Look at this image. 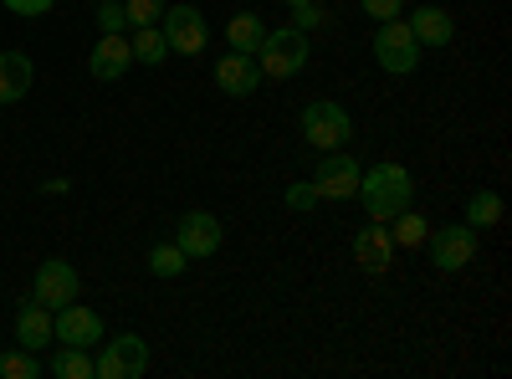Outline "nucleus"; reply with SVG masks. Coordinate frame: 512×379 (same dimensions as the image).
Instances as JSON below:
<instances>
[{
    "instance_id": "obj_1",
    "label": "nucleus",
    "mask_w": 512,
    "mask_h": 379,
    "mask_svg": "<svg viewBox=\"0 0 512 379\" xmlns=\"http://www.w3.org/2000/svg\"><path fill=\"white\" fill-rule=\"evenodd\" d=\"M354 195H359L369 221H395L400 210L415 205V175L405 170V164H395V159H379V164H369V170H359V190Z\"/></svg>"
},
{
    "instance_id": "obj_2",
    "label": "nucleus",
    "mask_w": 512,
    "mask_h": 379,
    "mask_svg": "<svg viewBox=\"0 0 512 379\" xmlns=\"http://www.w3.org/2000/svg\"><path fill=\"white\" fill-rule=\"evenodd\" d=\"M256 67H262V77H272V82H292L308 67V31H297V26L267 31L262 47H256Z\"/></svg>"
},
{
    "instance_id": "obj_3",
    "label": "nucleus",
    "mask_w": 512,
    "mask_h": 379,
    "mask_svg": "<svg viewBox=\"0 0 512 379\" xmlns=\"http://www.w3.org/2000/svg\"><path fill=\"white\" fill-rule=\"evenodd\" d=\"M297 123H303V139H308L318 154L344 149V144L354 139V118H349V108H344V103H333V98H313Z\"/></svg>"
},
{
    "instance_id": "obj_4",
    "label": "nucleus",
    "mask_w": 512,
    "mask_h": 379,
    "mask_svg": "<svg viewBox=\"0 0 512 379\" xmlns=\"http://www.w3.org/2000/svg\"><path fill=\"white\" fill-rule=\"evenodd\" d=\"M420 57H425V47L410 36L405 16L379 21V31H374V62L384 72H390V77H410V72H420Z\"/></svg>"
},
{
    "instance_id": "obj_5",
    "label": "nucleus",
    "mask_w": 512,
    "mask_h": 379,
    "mask_svg": "<svg viewBox=\"0 0 512 379\" xmlns=\"http://www.w3.org/2000/svg\"><path fill=\"white\" fill-rule=\"evenodd\" d=\"M93 374L98 379H144L149 374V344L139 333H113V339L98 344Z\"/></svg>"
},
{
    "instance_id": "obj_6",
    "label": "nucleus",
    "mask_w": 512,
    "mask_h": 379,
    "mask_svg": "<svg viewBox=\"0 0 512 379\" xmlns=\"http://www.w3.org/2000/svg\"><path fill=\"white\" fill-rule=\"evenodd\" d=\"M77 292H82V277H77V267L72 262H62V257H47L36 267V277H31V303H41V308H67V303H77Z\"/></svg>"
},
{
    "instance_id": "obj_7",
    "label": "nucleus",
    "mask_w": 512,
    "mask_h": 379,
    "mask_svg": "<svg viewBox=\"0 0 512 379\" xmlns=\"http://www.w3.org/2000/svg\"><path fill=\"white\" fill-rule=\"evenodd\" d=\"M159 31L169 41V52H180V57H200L210 47V26H205V16L195 6H164Z\"/></svg>"
},
{
    "instance_id": "obj_8",
    "label": "nucleus",
    "mask_w": 512,
    "mask_h": 379,
    "mask_svg": "<svg viewBox=\"0 0 512 379\" xmlns=\"http://www.w3.org/2000/svg\"><path fill=\"white\" fill-rule=\"evenodd\" d=\"M221 241H226V231H221V221L210 216V210H185V216L175 221V246L185 251L190 262L216 257V251H221Z\"/></svg>"
},
{
    "instance_id": "obj_9",
    "label": "nucleus",
    "mask_w": 512,
    "mask_h": 379,
    "mask_svg": "<svg viewBox=\"0 0 512 379\" xmlns=\"http://www.w3.org/2000/svg\"><path fill=\"white\" fill-rule=\"evenodd\" d=\"M52 339L57 344H72V349H98L108 339V328H103V313L93 308H82V303H67L52 313Z\"/></svg>"
},
{
    "instance_id": "obj_10",
    "label": "nucleus",
    "mask_w": 512,
    "mask_h": 379,
    "mask_svg": "<svg viewBox=\"0 0 512 379\" xmlns=\"http://www.w3.org/2000/svg\"><path fill=\"white\" fill-rule=\"evenodd\" d=\"M425 246H431V267L436 272H461L466 262L477 257V231L466 226V221H456V226L431 231V236H425Z\"/></svg>"
},
{
    "instance_id": "obj_11",
    "label": "nucleus",
    "mask_w": 512,
    "mask_h": 379,
    "mask_svg": "<svg viewBox=\"0 0 512 379\" xmlns=\"http://www.w3.org/2000/svg\"><path fill=\"white\" fill-rule=\"evenodd\" d=\"M313 190H318V200H354V190H359V159L344 154V149H328L318 159Z\"/></svg>"
},
{
    "instance_id": "obj_12",
    "label": "nucleus",
    "mask_w": 512,
    "mask_h": 379,
    "mask_svg": "<svg viewBox=\"0 0 512 379\" xmlns=\"http://www.w3.org/2000/svg\"><path fill=\"white\" fill-rule=\"evenodd\" d=\"M354 262H359L369 277L390 272V262H395V236H390V221H369V226H359V236H354Z\"/></svg>"
},
{
    "instance_id": "obj_13",
    "label": "nucleus",
    "mask_w": 512,
    "mask_h": 379,
    "mask_svg": "<svg viewBox=\"0 0 512 379\" xmlns=\"http://www.w3.org/2000/svg\"><path fill=\"white\" fill-rule=\"evenodd\" d=\"M134 67V47H128V31H113V36H98V47L88 52V72L93 82H118Z\"/></svg>"
},
{
    "instance_id": "obj_14",
    "label": "nucleus",
    "mask_w": 512,
    "mask_h": 379,
    "mask_svg": "<svg viewBox=\"0 0 512 379\" xmlns=\"http://www.w3.org/2000/svg\"><path fill=\"white\" fill-rule=\"evenodd\" d=\"M262 82H267L262 67H256V57H246V52H226V57L216 62V88H221L226 98H251Z\"/></svg>"
},
{
    "instance_id": "obj_15",
    "label": "nucleus",
    "mask_w": 512,
    "mask_h": 379,
    "mask_svg": "<svg viewBox=\"0 0 512 379\" xmlns=\"http://www.w3.org/2000/svg\"><path fill=\"white\" fill-rule=\"evenodd\" d=\"M405 26H410V36L420 41L425 52H431V47H451V36H456V21H451V11H441V6H415V11L405 16Z\"/></svg>"
},
{
    "instance_id": "obj_16",
    "label": "nucleus",
    "mask_w": 512,
    "mask_h": 379,
    "mask_svg": "<svg viewBox=\"0 0 512 379\" xmlns=\"http://www.w3.org/2000/svg\"><path fill=\"white\" fill-rule=\"evenodd\" d=\"M31 77H36V67L26 52H0V108L21 103L31 93Z\"/></svg>"
},
{
    "instance_id": "obj_17",
    "label": "nucleus",
    "mask_w": 512,
    "mask_h": 379,
    "mask_svg": "<svg viewBox=\"0 0 512 379\" xmlns=\"http://www.w3.org/2000/svg\"><path fill=\"white\" fill-rule=\"evenodd\" d=\"M16 344L21 349H47V344H57L52 339V308H41V303H26L21 313H16Z\"/></svg>"
},
{
    "instance_id": "obj_18",
    "label": "nucleus",
    "mask_w": 512,
    "mask_h": 379,
    "mask_svg": "<svg viewBox=\"0 0 512 379\" xmlns=\"http://www.w3.org/2000/svg\"><path fill=\"white\" fill-rule=\"evenodd\" d=\"M262 36H267V21L256 16V11H236V16L226 21V41H231V52L256 57V47H262Z\"/></svg>"
},
{
    "instance_id": "obj_19",
    "label": "nucleus",
    "mask_w": 512,
    "mask_h": 379,
    "mask_svg": "<svg viewBox=\"0 0 512 379\" xmlns=\"http://www.w3.org/2000/svg\"><path fill=\"white\" fill-rule=\"evenodd\" d=\"M128 47H134V62H144V67L169 62V41H164V31H159V26H134Z\"/></svg>"
},
{
    "instance_id": "obj_20",
    "label": "nucleus",
    "mask_w": 512,
    "mask_h": 379,
    "mask_svg": "<svg viewBox=\"0 0 512 379\" xmlns=\"http://www.w3.org/2000/svg\"><path fill=\"white\" fill-rule=\"evenodd\" d=\"M497 221H502V195L497 190H472V195H466V226L487 231Z\"/></svg>"
},
{
    "instance_id": "obj_21",
    "label": "nucleus",
    "mask_w": 512,
    "mask_h": 379,
    "mask_svg": "<svg viewBox=\"0 0 512 379\" xmlns=\"http://www.w3.org/2000/svg\"><path fill=\"white\" fill-rule=\"evenodd\" d=\"M185 267H190V257L175 246V241H159L154 251H149V272L159 277V282H175V277H185Z\"/></svg>"
},
{
    "instance_id": "obj_22",
    "label": "nucleus",
    "mask_w": 512,
    "mask_h": 379,
    "mask_svg": "<svg viewBox=\"0 0 512 379\" xmlns=\"http://www.w3.org/2000/svg\"><path fill=\"white\" fill-rule=\"evenodd\" d=\"M390 236H395V246H405V251H410V246H425V236H431V221H425L420 210L410 205V210H400V216L390 221Z\"/></svg>"
},
{
    "instance_id": "obj_23",
    "label": "nucleus",
    "mask_w": 512,
    "mask_h": 379,
    "mask_svg": "<svg viewBox=\"0 0 512 379\" xmlns=\"http://www.w3.org/2000/svg\"><path fill=\"white\" fill-rule=\"evenodd\" d=\"M52 374H57V379H98V374H93V354H88V349H72V344L57 349Z\"/></svg>"
},
{
    "instance_id": "obj_24",
    "label": "nucleus",
    "mask_w": 512,
    "mask_h": 379,
    "mask_svg": "<svg viewBox=\"0 0 512 379\" xmlns=\"http://www.w3.org/2000/svg\"><path fill=\"white\" fill-rule=\"evenodd\" d=\"M41 374V364H36V354L31 349H6V354H0V379H36Z\"/></svg>"
},
{
    "instance_id": "obj_25",
    "label": "nucleus",
    "mask_w": 512,
    "mask_h": 379,
    "mask_svg": "<svg viewBox=\"0 0 512 379\" xmlns=\"http://www.w3.org/2000/svg\"><path fill=\"white\" fill-rule=\"evenodd\" d=\"M169 0H123V16H128V31L134 26H159Z\"/></svg>"
},
{
    "instance_id": "obj_26",
    "label": "nucleus",
    "mask_w": 512,
    "mask_h": 379,
    "mask_svg": "<svg viewBox=\"0 0 512 379\" xmlns=\"http://www.w3.org/2000/svg\"><path fill=\"white\" fill-rule=\"evenodd\" d=\"M93 21H98V36L128 31V16H123V0H103V6L93 11Z\"/></svg>"
},
{
    "instance_id": "obj_27",
    "label": "nucleus",
    "mask_w": 512,
    "mask_h": 379,
    "mask_svg": "<svg viewBox=\"0 0 512 379\" xmlns=\"http://www.w3.org/2000/svg\"><path fill=\"white\" fill-rule=\"evenodd\" d=\"M292 11V26L297 31H318L328 16H323V0H303V6H287Z\"/></svg>"
},
{
    "instance_id": "obj_28",
    "label": "nucleus",
    "mask_w": 512,
    "mask_h": 379,
    "mask_svg": "<svg viewBox=\"0 0 512 379\" xmlns=\"http://www.w3.org/2000/svg\"><path fill=\"white\" fill-rule=\"evenodd\" d=\"M282 205H287V210H313V205H318L313 180H297V185H287V190H282Z\"/></svg>"
},
{
    "instance_id": "obj_29",
    "label": "nucleus",
    "mask_w": 512,
    "mask_h": 379,
    "mask_svg": "<svg viewBox=\"0 0 512 379\" xmlns=\"http://www.w3.org/2000/svg\"><path fill=\"white\" fill-rule=\"evenodd\" d=\"M0 6H6L11 16H26V21H36V16H47L57 0H0Z\"/></svg>"
},
{
    "instance_id": "obj_30",
    "label": "nucleus",
    "mask_w": 512,
    "mask_h": 379,
    "mask_svg": "<svg viewBox=\"0 0 512 379\" xmlns=\"http://www.w3.org/2000/svg\"><path fill=\"white\" fill-rule=\"evenodd\" d=\"M364 6V16H374V21H395V16H405V0H359Z\"/></svg>"
},
{
    "instance_id": "obj_31",
    "label": "nucleus",
    "mask_w": 512,
    "mask_h": 379,
    "mask_svg": "<svg viewBox=\"0 0 512 379\" xmlns=\"http://www.w3.org/2000/svg\"><path fill=\"white\" fill-rule=\"evenodd\" d=\"M72 190V180H62V175H52V180H41V195H67Z\"/></svg>"
},
{
    "instance_id": "obj_32",
    "label": "nucleus",
    "mask_w": 512,
    "mask_h": 379,
    "mask_svg": "<svg viewBox=\"0 0 512 379\" xmlns=\"http://www.w3.org/2000/svg\"><path fill=\"white\" fill-rule=\"evenodd\" d=\"M282 6H303V0H282Z\"/></svg>"
}]
</instances>
